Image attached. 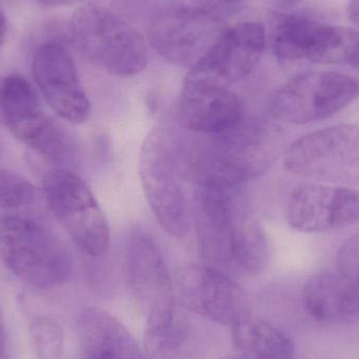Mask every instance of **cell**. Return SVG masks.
I'll list each match as a JSON object with an SVG mask.
<instances>
[{"mask_svg": "<svg viewBox=\"0 0 359 359\" xmlns=\"http://www.w3.org/2000/svg\"><path fill=\"white\" fill-rule=\"evenodd\" d=\"M196 241L213 267L255 274L268 262V244L242 185L219 181L196 184Z\"/></svg>", "mask_w": 359, "mask_h": 359, "instance_id": "1", "label": "cell"}, {"mask_svg": "<svg viewBox=\"0 0 359 359\" xmlns=\"http://www.w3.org/2000/svg\"><path fill=\"white\" fill-rule=\"evenodd\" d=\"M177 142L180 172L194 183L219 181L243 185L266 174L280 157L283 133L273 122L243 117L217 134Z\"/></svg>", "mask_w": 359, "mask_h": 359, "instance_id": "2", "label": "cell"}, {"mask_svg": "<svg viewBox=\"0 0 359 359\" xmlns=\"http://www.w3.org/2000/svg\"><path fill=\"white\" fill-rule=\"evenodd\" d=\"M0 261L38 288L63 284L73 270L62 241L39 222L20 215H0Z\"/></svg>", "mask_w": 359, "mask_h": 359, "instance_id": "3", "label": "cell"}, {"mask_svg": "<svg viewBox=\"0 0 359 359\" xmlns=\"http://www.w3.org/2000/svg\"><path fill=\"white\" fill-rule=\"evenodd\" d=\"M72 33L80 48L107 73L133 77L149 65L144 38L119 15L96 4L76 10Z\"/></svg>", "mask_w": 359, "mask_h": 359, "instance_id": "4", "label": "cell"}, {"mask_svg": "<svg viewBox=\"0 0 359 359\" xmlns=\"http://www.w3.org/2000/svg\"><path fill=\"white\" fill-rule=\"evenodd\" d=\"M178 137L165 126L149 133L139 156V175L147 202L161 227L177 238L187 232V202L180 184Z\"/></svg>", "mask_w": 359, "mask_h": 359, "instance_id": "5", "label": "cell"}, {"mask_svg": "<svg viewBox=\"0 0 359 359\" xmlns=\"http://www.w3.org/2000/svg\"><path fill=\"white\" fill-rule=\"evenodd\" d=\"M2 118L15 138L53 163L67 165L76 159L71 135L40 105L35 90L25 78L11 75L1 81Z\"/></svg>", "mask_w": 359, "mask_h": 359, "instance_id": "6", "label": "cell"}, {"mask_svg": "<svg viewBox=\"0 0 359 359\" xmlns=\"http://www.w3.org/2000/svg\"><path fill=\"white\" fill-rule=\"evenodd\" d=\"M288 172L302 178L359 186V126L341 124L297 139L285 154Z\"/></svg>", "mask_w": 359, "mask_h": 359, "instance_id": "7", "label": "cell"}, {"mask_svg": "<svg viewBox=\"0 0 359 359\" xmlns=\"http://www.w3.org/2000/svg\"><path fill=\"white\" fill-rule=\"evenodd\" d=\"M43 190L48 207L78 248L88 257L105 255L109 224L86 182L72 170L57 168L44 177Z\"/></svg>", "mask_w": 359, "mask_h": 359, "instance_id": "8", "label": "cell"}, {"mask_svg": "<svg viewBox=\"0 0 359 359\" xmlns=\"http://www.w3.org/2000/svg\"><path fill=\"white\" fill-rule=\"evenodd\" d=\"M359 97V81L335 72L301 74L274 93L270 116L284 123H313L349 107Z\"/></svg>", "mask_w": 359, "mask_h": 359, "instance_id": "9", "label": "cell"}, {"mask_svg": "<svg viewBox=\"0 0 359 359\" xmlns=\"http://www.w3.org/2000/svg\"><path fill=\"white\" fill-rule=\"evenodd\" d=\"M130 292L147 318V327L163 326L177 316L176 290L165 257L147 232L134 230L126 251Z\"/></svg>", "mask_w": 359, "mask_h": 359, "instance_id": "10", "label": "cell"}, {"mask_svg": "<svg viewBox=\"0 0 359 359\" xmlns=\"http://www.w3.org/2000/svg\"><path fill=\"white\" fill-rule=\"evenodd\" d=\"M224 19L176 4L163 8L151 21L149 41L172 65L194 67L225 32Z\"/></svg>", "mask_w": 359, "mask_h": 359, "instance_id": "11", "label": "cell"}, {"mask_svg": "<svg viewBox=\"0 0 359 359\" xmlns=\"http://www.w3.org/2000/svg\"><path fill=\"white\" fill-rule=\"evenodd\" d=\"M175 290L186 309L217 324L232 327L249 314L245 291L213 266H184L176 273Z\"/></svg>", "mask_w": 359, "mask_h": 359, "instance_id": "12", "label": "cell"}, {"mask_svg": "<svg viewBox=\"0 0 359 359\" xmlns=\"http://www.w3.org/2000/svg\"><path fill=\"white\" fill-rule=\"evenodd\" d=\"M265 44V29L261 23H238L225 29L209 52L190 69L186 80L230 88L252 73Z\"/></svg>", "mask_w": 359, "mask_h": 359, "instance_id": "13", "label": "cell"}, {"mask_svg": "<svg viewBox=\"0 0 359 359\" xmlns=\"http://www.w3.org/2000/svg\"><path fill=\"white\" fill-rule=\"evenodd\" d=\"M287 222L302 232H326L359 224V190L344 186L299 184L287 205Z\"/></svg>", "mask_w": 359, "mask_h": 359, "instance_id": "14", "label": "cell"}, {"mask_svg": "<svg viewBox=\"0 0 359 359\" xmlns=\"http://www.w3.org/2000/svg\"><path fill=\"white\" fill-rule=\"evenodd\" d=\"M34 80L53 111L74 124L88 121L90 102L73 59L57 42L42 44L32 62Z\"/></svg>", "mask_w": 359, "mask_h": 359, "instance_id": "15", "label": "cell"}, {"mask_svg": "<svg viewBox=\"0 0 359 359\" xmlns=\"http://www.w3.org/2000/svg\"><path fill=\"white\" fill-rule=\"evenodd\" d=\"M345 31L303 15H280L274 23L272 48L278 58L286 60L337 63Z\"/></svg>", "mask_w": 359, "mask_h": 359, "instance_id": "16", "label": "cell"}, {"mask_svg": "<svg viewBox=\"0 0 359 359\" xmlns=\"http://www.w3.org/2000/svg\"><path fill=\"white\" fill-rule=\"evenodd\" d=\"M179 122L188 132L211 135L223 132L243 117V104L231 88L184 81L179 102Z\"/></svg>", "mask_w": 359, "mask_h": 359, "instance_id": "17", "label": "cell"}, {"mask_svg": "<svg viewBox=\"0 0 359 359\" xmlns=\"http://www.w3.org/2000/svg\"><path fill=\"white\" fill-rule=\"evenodd\" d=\"M77 332L84 359H147L130 331L104 310L82 312Z\"/></svg>", "mask_w": 359, "mask_h": 359, "instance_id": "18", "label": "cell"}, {"mask_svg": "<svg viewBox=\"0 0 359 359\" xmlns=\"http://www.w3.org/2000/svg\"><path fill=\"white\" fill-rule=\"evenodd\" d=\"M234 347L245 359H291L292 341L273 325L246 316L232 326Z\"/></svg>", "mask_w": 359, "mask_h": 359, "instance_id": "19", "label": "cell"}, {"mask_svg": "<svg viewBox=\"0 0 359 359\" xmlns=\"http://www.w3.org/2000/svg\"><path fill=\"white\" fill-rule=\"evenodd\" d=\"M344 284L337 272L316 274L303 289L306 311L318 322H329L344 314Z\"/></svg>", "mask_w": 359, "mask_h": 359, "instance_id": "20", "label": "cell"}, {"mask_svg": "<svg viewBox=\"0 0 359 359\" xmlns=\"http://www.w3.org/2000/svg\"><path fill=\"white\" fill-rule=\"evenodd\" d=\"M145 351L147 359H198L189 329L179 313L163 326L147 327Z\"/></svg>", "mask_w": 359, "mask_h": 359, "instance_id": "21", "label": "cell"}, {"mask_svg": "<svg viewBox=\"0 0 359 359\" xmlns=\"http://www.w3.org/2000/svg\"><path fill=\"white\" fill-rule=\"evenodd\" d=\"M337 274L344 284V314L359 312V233L339 249Z\"/></svg>", "mask_w": 359, "mask_h": 359, "instance_id": "22", "label": "cell"}, {"mask_svg": "<svg viewBox=\"0 0 359 359\" xmlns=\"http://www.w3.org/2000/svg\"><path fill=\"white\" fill-rule=\"evenodd\" d=\"M29 334L37 359L62 358L63 331L54 318H34L29 325Z\"/></svg>", "mask_w": 359, "mask_h": 359, "instance_id": "23", "label": "cell"}, {"mask_svg": "<svg viewBox=\"0 0 359 359\" xmlns=\"http://www.w3.org/2000/svg\"><path fill=\"white\" fill-rule=\"evenodd\" d=\"M37 189L31 182L10 170L0 168V208L15 210L31 206Z\"/></svg>", "mask_w": 359, "mask_h": 359, "instance_id": "24", "label": "cell"}, {"mask_svg": "<svg viewBox=\"0 0 359 359\" xmlns=\"http://www.w3.org/2000/svg\"><path fill=\"white\" fill-rule=\"evenodd\" d=\"M249 0H178L180 6L203 11L223 18L236 14L246 6Z\"/></svg>", "mask_w": 359, "mask_h": 359, "instance_id": "25", "label": "cell"}, {"mask_svg": "<svg viewBox=\"0 0 359 359\" xmlns=\"http://www.w3.org/2000/svg\"><path fill=\"white\" fill-rule=\"evenodd\" d=\"M339 63H347L359 69V32L346 29L343 48Z\"/></svg>", "mask_w": 359, "mask_h": 359, "instance_id": "26", "label": "cell"}, {"mask_svg": "<svg viewBox=\"0 0 359 359\" xmlns=\"http://www.w3.org/2000/svg\"><path fill=\"white\" fill-rule=\"evenodd\" d=\"M147 111L151 115H156L161 109L162 99L158 93L151 92L147 94Z\"/></svg>", "mask_w": 359, "mask_h": 359, "instance_id": "27", "label": "cell"}, {"mask_svg": "<svg viewBox=\"0 0 359 359\" xmlns=\"http://www.w3.org/2000/svg\"><path fill=\"white\" fill-rule=\"evenodd\" d=\"M350 20L359 27V0H351L348 6Z\"/></svg>", "mask_w": 359, "mask_h": 359, "instance_id": "28", "label": "cell"}, {"mask_svg": "<svg viewBox=\"0 0 359 359\" xmlns=\"http://www.w3.org/2000/svg\"><path fill=\"white\" fill-rule=\"evenodd\" d=\"M39 1L46 4V6H58L76 4V2L82 1V0H39Z\"/></svg>", "mask_w": 359, "mask_h": 359, "instance_id": "29", "label": "cell"}, {"mask_svg": "<svg viewBox=\"0 0 359 359\" xmlns=\"http://www.w3.org/2000/svg\"><path fill=\"white\" fill-rule=\"evenodd\" d=\"M6 348V335H4V324H2L1 314H0V358Z\"/></svg>", "mask_w": 359, "mask_h": 359, "instance_id": "30", "label": "cell"}, {"mask_svg": "<svg viewBox=\"0 0 359 359\" xmlns=\"http://www.w3.org/2000/svg\"><path fill=\"white\" fill-rule=\"evenodd\" d=\"M6 34V19L2 15H0V43L4 41Z\"/></svg>", "mask_w": 359, "mask_h": 359, "instance_id": "31", "label": "cell"}, {"mask_svg": "<svg viewBox=\"0 0 359 359\" xmlns=\"http://www.w3.org/2000/svg\"><path fill=\"white\" fill-rule=\"evenodd\" d=\"M0 86H1V81H0ZM0 122H4V118H2L1 104H0Z\"/></svg>", "mask_w": 359, "mask_h": 359, "instance_id": "32", "label": "cell"}, {"mask_svg": "<svg viewBox=\"0 0 359 359\" xmlns=\"http://www.w3.org/2000/svg\"><path fill=\"white\" fill-rule=\"evenodd\" d=\"M286 1H293V0H286Z\"/></svg>", "mask_w": 359, "mask_h": 359, "instance_id": "33", "label": "cell"}]
</instances>
